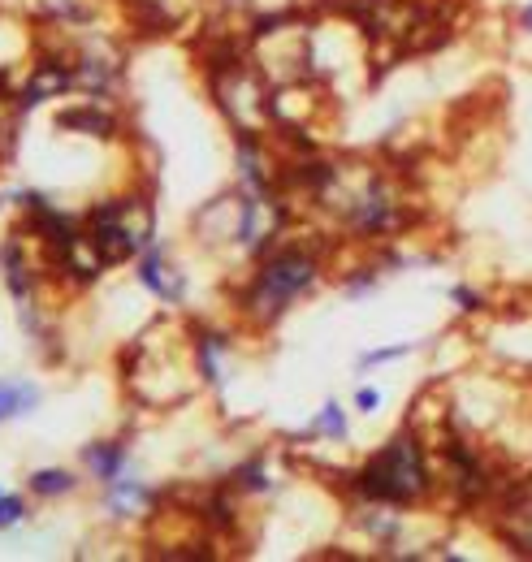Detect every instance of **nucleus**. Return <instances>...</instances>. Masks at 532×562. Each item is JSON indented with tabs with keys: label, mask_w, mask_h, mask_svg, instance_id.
<instances>
[{
	"label": "nucleus",
	"mask_w": 532,
	"mask_h": 562,
	"mask_svg": "<svg viewBox=\"0 0 532 562\" xmlns=\"http://www.w3.org/2000/svg\"><path fill=\"white\" fill-rule=\"evenodd\" d=\"M74 472H61V468H48V472H35L30 476V489L39 497H61V493H74Z\"/></svg>",
	"instance_id": "obj_5"
},
{
	"label": "nucleus",
	"mask_w": 532,
	"mask_h": 562,
	"mask_svg": "<svg viewBox=\"0 0 532 562\" xmlns=\"http://www.w3.org/2000/svg\"><path fill=\"white\" fill-rule=\"evenodd\" d=\"M35 403H39L35 385H26V381H0V420H9V415H26Z\"/></svg>",
	"instance_id": "obj_3"
},
{
	"label": "nucleus",
	"mask_w": 532,
	"mask_h": 562,
	"mask_svg": "<svg viewBox=\"0 0 532 562\" xmlns=\"http://www.w3.org/2000/svg\"><path fill=\"white\" fill-rule=\"evenodd\" d=\"M316 281V260L308 251H282V255H273V260L255 272V281H251V299H247V312L260 320V325H268V320H277L290 303H295L308 285Z\"/></svg>",
	"instance_id": "obj_2"
},
{
	"label": "nucleus",
	"mask_w": 532,
	"mask_h": 562,
	"mask_svg": "<svg viewBox=\"0 0 532 562\" xmlns=\"http://www.w3.org/2000/svg\"><path fill=\"white\" fill-rule=\"evenodd\" d=\"M377 403H381L377 390H359V394H355V407H359V411H377Z\"/></svg>",
	"instance_id": "obj_11"
},
{
	"label": "nucleus",
	"mask_w": 532,
	"mask_h": 562,
	"mask_svg": "<svg viewBox=\"0 0 532 562\" xmlns=\"http://www.w3.org/2000/svg\"><path fill=\"white\" fill-rule=\"evenodd\" d=\"M411 346H390V350H373V355H364V368L368 363H385V359H398V355H407Z\"/></svg>",
	"instance_id": "obj_10"
},
{
	"label": "nucleus",
	"mask_w": 532,
	"mask_h": 562,
	"mask_svg": "<svg viewBox=\"0 0 532 562\" xmlns=\"http://www.w3.org/2000/svg\"><path fill=\"white\" fill-rule=\"evenodd\" d=\"M355 489L364 497H373V502H394V506L415 502V497L428 489L420 445H415L407 432H398L390 445L377 450V454L364 463V472L355 476Z\"/></svg>",
	"instance_id": "obj_1"
},
{
	"label": "nucleus",
	"mask_w": 532,
	"mask_h": 562,
	"mask_svg": "<svg viewBox=\"0 0 532 562\" xmlns=\"http://www.w3.org/2000/svg\"><path fill=\"white\" fill-rule=\"evenodd\" d=\"M160 272H165V268H160V247H148V251H143V260H139V281L148 285V290H156L160 299H169V285L160 281Z\"/></svg>",
	"instance_id": "obj_7"
},
{
	"label": "nucleus",
	"mask_w": 532,
	"mask_h": 562,
	"mask_svg": "<svg viewBox=\"0 0 532 562\" xmlns=\"http://www.w3.org/2000/svg\"><path fill=\"white\" fill-rule=\"evenodd\" d=\"M26 515V506H22V497H0V528H13V523H18Z\"/></svg>",
	"instance_id": "obj_9"
},
{
	"label": "nucleus",
	"mask_w": 532,
	"mask_h": 562,
	"mask_svg": "<svg viewBox=\"0 0 532 562\" xmlns=\"http://www.w3.org/2000/svg\"><path fill=\"white\" fill-rule=\"evenodd\" d=\"M83 459H87V468H91L95 476H100L104 485L121 476V445H108V441H100V445H87V450H83Z\"/></svg>",
	"instance_id": "obj_4"
},
{
	"label": "nucleus",
	"mask_w": 532,
	"mask_h": 562,
	"mask_svg": "<svg viewBox=\"0 0 532 562\" xmlns=\"http://www.w3.org/2000/svg\"><path fill=\"white\" fill-rule=\"evenodd\" d=\"M61 126H74V130H91V134H112V117L95 108H78V112H61Z\"/></svg>",
	"instance_id": "obj_6"
},
{
	"label": "nucleus",
	"mask_w": 532,
	"mask_h": 562,
	"mask_svg": "<svg viewBox=\"0 0 532 562\" xmlns=\"http://www.w3.org/2000/svg\"><path fill=\"white\" fill-rule=\"evenodd\" d=\"M312 428L320 432V437H333V441H342V437H346V415H342V407H337V403H329L325 411L316 415V424H312Z\"/></svg>",
	"instance_id": "obj_8"
},
{
	"label": "nucleus",
	"mask_w": 532,
	"mask_h": 562,
	"mask_svg": "<svg viewBox=\"0 0 532 562\" xmlns=\"http://www.w3.org/2000/svg\"><path fill=\"white\" fill-rule=\"evenodd\" d=\"M520 22H524V30H532V5L524 9V18H520Z\"/></svg>",
	"instance_id": "obj_12"
}]
</instances>
